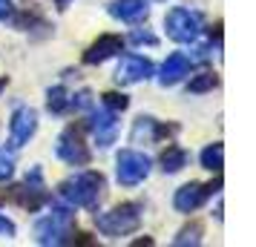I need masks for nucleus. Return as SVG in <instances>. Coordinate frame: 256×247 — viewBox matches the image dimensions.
I'll return each instance as SVG.
<instances>
[{
    "mask_svg": "<svg viewBox=\"0 0 256 247\" xmlns=\"http://www.w3.org/2000/svg\"><path fill=\"white\" fill-rule=\"evenodd\" d=\"M104 187L106 181L101 173H95V170H84L78 176H70L66 181H60L58 187V196L66 204L72 207H86V210H95L101 199H104Z\"/></svg>",
    "mask_w": 256,
    "mask_h": 247,
    "instance_id": "f257e3e1",
    "label": "nucleus"
},
{
    "mask_svg": "<svg viewBox=\"0 0 256 247\" xmlns=\"http://www.w3.org/2000/svg\"><path fill=\"white\" fill-rule=\"evenodd\" d=\"M75 236V213L70 207H52L46 219L35 224V239L38 245H70Z\"/></svg>",
    "mask_w": 256,
    "mask_h": 247,
    "instance_id": "f03ea898",
    "label": "nucleus"
},
{
    "mask_svg": "<svg viewBox=\"0 0 256 247\" xmlns=\"http://www.w3.org/2000/svg\"><path fill=\"white\" fill-rule=\"evenodd\" d=\"M95 227L104 236H110V239H121V236L136 233L141 227V204H132V201L118 204L110 213L95 216Z\"/></svg>",
    "mask_w": 256,
    "mask_h": 247,
    "instance_id": "7ed1b4c3",
    "label": "nucleus"
},
{
    "mask_svg": "<svg viewBox=\"0 0 256 247\" xmlns=\"http://www.w3.org/2000/svg\"><path fill=\"white\" fill-rule=\"evenodd\" d=\"M6 201H14L18 207H24V210H40L44 204H49V190L44 187V173H40V167H32L29 173H26V181L24 184H14L9 187L6 193Z\"/></svg>",
    "mask_w": 256,
    "mask_h": 247,
    "instance_id": "20e7f679",
    "label": "nucleus"
},
{
    "mask_svg": "<svg viewBox=\"0 0 256 247\" xmlns=\"http://www.w3.org/2000/svg\"><path fill=\"white\" fill-rule=\"evenodd\" d=\"M60 161H66L70 167H90L92 161V153L84 141V127L81 124H70L66 130L60 132L58 138V147H55Z\"/></svg>",
    "mask_w": 256,
    "mask_h": 247,
    "instance_id": "39448f33",
    "label": "nucleus"
},
{
    "mask_svg": "<svg viewBox=\"0 0 256 247\" xmlns=\"http://www.w3.org/2000/svg\"><path fill=\"white\" fill-rule=\"evenodd\" d=\"M164 29H167V35L173 37L176 43H193L202 35V14L190 12L184 6L170 9L167 17H164Z\"/></svg>",
    "mask_w": 256,
    "mask_h": 247,
    "instance_id": "423d86ee",
    "label": "nucleus"
},
{
    "mask_svg": "<svg viewBox=\"0 0 256 247\" xmlns=\"http://www.w3.org/2000/svg\"><path fill=\"white\" fill-rule=\"evenodd\" d=\"M116 173L124 187H136L150 176V158L138 150H121L116 158Z\"/></svg>",
    "mask_w": 256,
    "mask_h": 247,
    "instance_id": "0eeeda50",
    "label": "nucleus"
},
{
    "mask_svg": "<svg viewBox=\"0 0 256 247\" xmlns=\"http://www.w3.org/2000/svg\"><path fill=\"white\" fill-rule=\"evenodd\" d=\"M222 187V178H216V181H210V184H198V181H190V184H184V187L176 190L173 196V207L178 213H196L204 201L213 196V193H219Z\"/></svg>",
    "mask_w": 256,
    "mask_h": 247,
    "instance_id": "6e6552de",
    "label": "nucleus"
},
{
    "mask_svg": "<svg viewBox=\"0 0 256 247\" xmlns=\"http://www.w3.org/2000/svg\"><path fill=\"white\" fill-rule=\"evenodd\" d=\"M38 132V112L32 106H18L12 112V121H9V138H12V147H24L29 144V138Z\"/></svg>",
    "mask_w": 256,
    "mask_h": 247,
    "instance_id": "1a4fd4ad",
    "label": "nucleus"
},
{
    "mask_svg": "<svg viewBox=\"0 0 256 247\" xmlns=\"http://www.w3.org/2000/svg\"><path fill=\"white\" fill-rule=\"evenodd\" d=\"M152 75V63L141 55H124L121 63H118L116 81L118 83H141Z\"/></svg>",
    "mask_w": 256,
    "mask_h": 247,
    "instance_id": "9d476101",
    "label": "nucleus"
},
{
    "mask_svg": "<svg viewBox=\"0 0 256 247\" xmlns=\"http://www.w3.org/2000/svg\"><path fill=\"white\" fill-rule=\"evenodd\" d=\"M121 49H124V37H121V35H101L92 46L84 52V63L98 66V63H104V60L116 58Z\"/></svg>",
    "mask_w": 256,
    "mask_h": 247,
    "instance_id": "9b49d317",
    "label": "nucleus"
},
{
    "mask_svg": "<svg viewBox=\"0 0 256 247\" xmlns=\"http://www.w3.org/2000/svg\"><path fill=\"white\" fill-rule=\"evenodd\" d=\"M118 112H112V109H101V112H95L92 115V132H95V144L98 147H110V144H116L118 138Z\"/></svg>",
    "mask_w": 256,
    "mask_h": 247,
    "instance_id": "f8f14e48",
    "label": "nucleus"
},
{
    "mask_svg": "<svg viewBox=\"0 0 256 247\" xmlns=\"http://www.w3.org/2000/svg\"><path fill=\"white\" fill-rule=\"evenodd\" d=\"M190 66H193V60L187 58L184 52H173V55H167V60L162 63L158 83H162V86H176L178 81H184V75H190Z\"/></svg>",
    "mask_w": 256,
    "mask_h": 247,
    "instance_id": "ddd939ff",
    "label": "nucleus"
},
{
    "mask_svg": "<svg viewBox=\"0 0 256 247\" xmlns=\"http://www.w3.org/2000/svg\"><path fill=\"white\" fill-rule=\"evenodd\" d=\"M110 14L121 20V23H144L147 14H150V6L144 0H112L110 3Z\"/></svg>",
    "mask_w": 256,
    "mask_h": 247,
    "instance_id": "4468645a",
    "label": "nucleus"
},
{
    "mask_svg": "<svg viewBox=\"0 0 256 247\" xmlns=\"http://www.w3.org/2000/svg\"><path fill=\"white\" fill-rule=\"evenodd\" d=\"M173 132H178L176 124L164 127V124H158L156 118L141 115L138 121H136V127H132V141L138 144L141 138H144V141H158V138H167V135H173Z\"/></svg>",
    "mask_w": 256,
    "mask_h": 247,
    "instance_id": "2eb2a0df",
    "label": "nucleus"
},
{
    "mask_svg": "<svg viewBox=\"0 0 256 247\" xmlns=\"http://www.w3.org/2000/svg\"><path fill=\"white\" fill-rule=\"evenodd\" d=\"M12 23L14 29H20V32H32V29H46V17L44 12L38 9L35 3H29V6H20V9H12Z\"/></svg>",
    "mask_w": 256,
    "mask_h": 247,
    "instance_id": "dca6fc26",
    "label": "nucleus"
},
{
    "mask_svg": "<svg viewBox=\"0 0 256 247\" xmlns=\"http://www.w3.org/2000/svg\"><path fill=\"white\" fill-rule=\"evenodd\" d=\"M187 158H190V155H187V150H182L178 144H167V150L162 153V158H158V161H162L164 173H167V176H173V173H182V170L187 167Z\"/></svg>",
    "mask_w": 256,
    "mask_h": 247,
    "instance_id": "f3484780",
    "label": "nucleus"
},
{
    "mask_svg": "<svg viewBox=\"0 0 256 247\" xmlns=\"http://www.w3.org/2000/svg\"><path fill=\"white\" fill-rule=\"evenodd\" d=\"M202 167L210 170V173H222V167H224V147H222L219 141L208 144V147L202 150Z\"/></svg>",
    "mask_w": 256,
    "mask_h": 247,
    "instance_id": "a211bd4d",
    "label": "nucleus"
},
{
    "mask_svg": "<svg viewBox=\"0 0 256 247\" xmlns=\"http://www.w3.org/2000/svg\"><path fill=\"white\" fill-rule=\"evenodd\" d=\"M216 86H219V75H216V72H198L196 78H190V83H187V92L202 95V92L216 89Z\"/></svg>",
    "mask_w": 256,
    "mask_h": 247,
    "instance_id": "6ab92c4d",
    "label": "nucleus"
},
{
    "mask_svg": "<svg viewBox=\"0 0 256 247\" xmlns=\"http://www.w3.org/2000/svg\"><path fill=\"white\" fill-rule=\"evenodd\" d=\"M46 109L55 112V115L66 112V109H70V92H66L64 86H52L46 92Z\"/></svg>",
    "mask_w": 256,
    "mask_h": 247,
    "instance_id": "aec40b11",
    "label": "nucleus"
},
{
    "mask_svg": "<svg viewBox=\"0 0 256 247\" xmlns=\"http://www.w3.org/2000/svg\"><path fill=\"white\" fill-rule=\"evenodd\" d=\"M202 233H204V227L198 222H193V224H187V227H182L178 230V236L173 239V245L176 247H187V245H202Z\"/></svg>",
    "mask_w": 256,
    "mask_h": 247,
    "instance_id": "412c9836",
    "label": "nucleus"
},
{
    "mask_svg": "<svg viewBox=\"0 0 256 247\" xmlns=\"http://www.w3.org/2000/svg\"><path fill=\"white\" fill-rule=\"evenodd\" d=\"M101 104H104L106 109H112V112H124L130 106V98L124 92H106L104 98H101Z\"/></svg>",
    "mask_w": 256,
    "mask_h": 247,
    "instance_id": "4be33fe9",
    "label": "nucleus"
},
{
    "mask_svg": "<svg viewBox=\"0 0 256 247\" xmlns=\"http://www.w3.org/2000/svg\"><path fill=\"white\" fill-rule=\"evenodd\" d=\"M12 173H14V158H12V153L0 150V181L12 178Z\"/></svg>",
    "mask_w": 256,
    "mask_h": 247,
    "instance_id": "5701e85b",
    "label": "nucleus"
},
{
    "mask_svg": "<svg viewBox=\"0 0 256 247\" xmlns=\"http://www.w3.org/2000/svg\"><path fill=\"white\" fill-rule=\"evenodd\" d=\"M130 40H132L136 46H144V43H147V46H156V43H158V37L152 35L150 29H136V32H132V37H130Z\"/></svg>",
    "mask_w": 256,
    "mask_h": 247,
    "instance_id": "b1692460",
    "label": "nucleus"
},
{
    "mask_svg": "<svg viewBox=\"0 0 256 247\" xmlns=\"http://www.w3.org/2000/svg\"><path fill=\"white\" fill-rule=\"evenodd\" d=\"M70 106H75V109H90V106H92V92H90V89H84V92L72 95Z\"/></svg>",
    "mask_w": 256,
    "mask_h": 247,
    "instance_id": "393cba45",
    "label": "nucleus"
},
{
    "mask_svg": "<svg viewBox=\"0 0 256 247\" xmlns=\"http://www.w3.org/2000/svg\"><path fill=\"white\" fill-rule=\"evenodd\" d=\"M0 236L3 239H14V222L6 219V216H0Z\"/></svg>",
    "mask_w": 256,
    "mask_h": 247,
    "instance_id": "a878e982",
    "label": "nucleus"
},
{
    "mask_svg": "<svg viewBox=\"0 0 256 247\" xmlns=\"http://www.w3.org/2000/svg\"><path fill=\"white\" fill-rule=\"evenodd\" d=\"M12 9H14L12 0H0V20H6V17L12 14Z\"/></svg>",
    "mask_w": 256,
    "mask_h": 247,
    "instance_id": "bb28decb",
    "label": "nucleus"
},
{
    "mask_svg": "<svg viewBox=\"0 0 256 247\" xmlns=\"http://www.w3.org/2000/svg\"><path fill=\"white\" fill-rule=\"evenodd\" d=\"M152 245V239H138V242H136V247H150Z\"/></svg>",
    "mask_w": 256,
    "mask_h": 247,
    "instance_id": "cd10ccee",
    "label": "nucleus"
},
{
    "mask_svg": "<svg viewBox=\"0 0 256 247\" xmlns=\"http://www.w3.org/2000/svg\"><path fill=\"white\" fill-rule=\"evenodd\" d=\"M70 3H72V0H55V6H58L60 12H64V9H66V6H70Z\"/></svg>",
    "mask_w": 256,
    "mask_h": 247,
    "instance_id": "c85d7f7f",
    "label": "nucleus"
},
{
    "mask_svg": "<svg viewBox=\"0 0 256 247\" xmlns=\"http://www.w3.org/2000/svg\"><path fill=\"white\" fill-rule=\"evenodd\" d=\"M6 83H9V78H0V92L6 89Z\"/></svg>",
    "mask_w": 256,
    "mask_h": 247,
    "instance_id": "c756f323",
    "label": "nucleus"
},
{
    "mask_svg": "<svg viewBox=\"0 0 256 247\" xmlns=\"http://www.w3.org/2000/svg\"><path fill=\"white\" fill-rule=\"evenodd\" d=\"M0 201H6V196H3V193H0Z\"/></svg>",
    "mask_w": 256,
    "mask_h": 247,
    "instance_id": "7c9ffc66",
    "label": "nucleus"
},
{
    "mask_svg": "<svg viewBox=\"0 0 256 247\" xmlns=\"http://www.w3.org/2000/svg\"><path fill=\"white\" fill-rule=\"evenodd\" d=\"M156 3H164V0H156Z\"/></svg>",
    "mask_w": 256,
    "mask_h": 247,
    "instance_id": "2f4dec72",
    "label": "nucleus"
}]
</instances>
